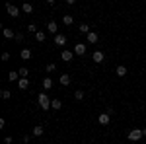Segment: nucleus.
Wrapping results in <instances>:
<instances>
[{"mask_svg": "<svg viewBox=\"0 0 146 144\" xmlns=\"http://www.w3.org/2000/svg\"><path fill=\"white\" fill-rule=\"evenodd\" d=\"M20 72H10V74H8V80H10V82H18V80H20Z\"/></svg>", "mask_w": 146, "mask_h": 144, "instance_id": "aec40b11", "label": "nucleus"}, {"mask_svg": "<svg viewBox=\"0 0 146 144\" xmlns=\"http://www.w3.org/2000/svg\"><path fill=\"white\" fill-rule=\"evenodd\" d=\"M74 2H76V0H66V4H70V6H72Z\"/></svg>", "mask_w": 146, "mask_h": 144, "instance_id": "72a5a7b5", "label": "nucleus"}, {"mask_svg": "<svg viewBox=\"0 0 146 144\" xmlns=\"http://www.w3.org/2000/svg\"><path fill=\"white\" fill-rule=\"evenodd\" d=\"M55 64H53V62H49V64H47V72H55Z\"/></svg>", "mask_w": 146, "mask_h": 144, "instance_id": "c756f323", "label": "nucleus"}, {"mask_svg": "<svg viewBox=\"0 0 146 144\" xmlns=\"http://www.w3.org/2000/svg\"><path fill=\"white\" fill-rule=\"evenodd\" d=\"M55 45H56V47H64V45H66V35L56 33L55 35Z\"/></svg>", "mask_w": 146, "mask_h": 144, "instance_id": "39448f33", "label": "nucleus"}, {"mask_svg": "<svg viewBox=\"0 0 146 144\" xmlns=\"http://www.w3.org/2000/svg\"><path fill=\"white\" fill-rule=\"evenodd\" d=\"M22 12H23V14H27V16H29V14L33 12V6H31L29 2H23V4H22Z\"/></svg>", "mask_w": 146, "mask_h": 144, "instance_id": "f8f14e48", "label": "nucleus"}, {"mask_svg": "<svg viewBox=\"0 0 146 144\" xmlns=\"http://www.w3.org/2000/svg\"><path fill=\"white\" fill-rule=\"evenodd\" d=\"M0 58H2V60H4V62H8V60H10V53H8V51H4V53H2V56H0Z\"/></svg>", "mask_w": 146, "mask_h": 144, "instance_id": "cd10ccee", "label": "nucleus"}, {"mask_svg": "<svg viewBox=\"0 0 146 144\" xmlns=\"http://www.w3.org/2000/svg\"><path fill=\"white\" fill-rule=\"evenodd\" d=\"M20 58H22V60H29V58H31V51H29V49H22Z\"/></svg>", "mask_w": 146, "mask_h": 144, "instance_id": "ddd939ff", "label": "nucleus"}, {"mask_svg": "<svg viewBox=\"0 0 146 144\" xmlns=\"http://www.w3.org/2000/svg\"><path fill=\"white\" fill-rule=\"evenodd\" d=\"M127 72H129V70H127V66H123V64H119V66L115 68V74H117V76H119V78L127 76Z\"/></svg>", "mask_w": 146, "mask_h": 144, "instance_id": "6e6552de", "label": "nucleus"}, {"mask_svg": "<svg viewBox=\"0 0 146 144\" xmlns=\"http://www.w3.org/2000/svg\"><path fill=\"white\" fill-rule=\"evenodd\" d=\"M31 136H33V134H23V136H22V140H23L25 144H29V142H31Z\"/></svg>", "mask_w": 146, "mask_h": 144, "instance_id": "c85d7f7f", "label": "nucleus"}, {"mask_svg": "<svg viewBox=\"0 0 146 144\" xmlns=\"http://www.w3.org/2000/svg\"><path fill=\"white\" fill-rule=\"evenodd\" d=\"M6 12H8V16H12V18H18L22 10H20V8H16L14 4H10V2H8V4H6Z\"/></svg>", "mask_w": 146, "mask_h": 144, "instance_id": "7ed1b4c3", "label": "nucleus"}, {"mask_svg": "<svg viewBox=\"0 0 146 144\" xmlns=\"http://www.w3.org/2000/svg\"><path fill=\"white\" fill-rule=\"evenodd\" d=\"M62 23H64V25H72V23H74V18H72V16H64V18H62Z\"/></svg>", "mask_w": 146, "mask_h": 144, "instance_id": "b1692460", "label": "nucleus"}, {"mask_svg": "<svg viewBox=\"0 0 146 144\" xmlns=\"http://www.w3.org/2000/svg\"><path fill=\"white\" fill-rule=\"evenodd\" d=\"M4 37H6V39H16V33L12 31L10 27H4Z\"/></svg>", "mask_w": 146, "mask_h": 144, "instance_id": "f3484780", "label": "nucleus"}, {"mask_svg": "<svg viewBox=\"0 0 146 144\" xmlns=\"http://www.w3.org/2000/svg\"><path fill=\"white\" fill-rule=\"evenodd\" d=\"M18 72H20V76H22V78H27V74H29V70H27L25 66H22L20 70H18Z\"/></svg>", "mask_w": 146, "mask_h": 144, "instance_id": "393cba45", "label": "nucleus"}, {"mask_svg": "<svg viewBox=\"0 0 146 144\" xmlns=\"http://www.w3.org/2000/svg\"><path fill=\"white\" fill-rule=\"evenodd\" d=\"M4 144H12V136H6L4 138Z\"/></svg>", "mask_w": 146, "mask_h": 144, "instance_id": "2f4dec72", "label": "nucleus"}, {"mask_svg": "<svg viewBox=\"0 0 146 144\" xmlns=\"http://www.w3.org/2000/svg\"><path fill=\"white\" fill-rule=\"evenodd\" d=\"M37 101H39V107H41L43 111L51 109V100H49V96H47L45 92H41V94L37 96Z\"/></svg>", "mask_w": 146, "mask_h": 144, "instance_id": "f257e3e1", "label": "nucleus"}, {"mask_svg": "<svg viewBox=\"0 0 146 144\" xmlns=\"http://www.w3.org/2000/svg\"><path fill=\"white\" fill-rule=\"evenodd\" d=\"M55 2H56V0H47V4H49V6H53Z\"/></svg>", "mask_w": 146, "mask_h": 144, "instance_id": "473e14b6", "label": "nucleus"}, {"mask_svg": "<svg viewBox=\"0 0 146 144\" xmlns=\"http://www.w3.org/2000/svg\"><path fill=\"white\" fill-rule=\"evenodd\" d=\"M74 98H76V100H84V92H82V90H76V92H74Z\"/></svg>", "mask_w": 146, "mask_h": 144, "instance_id": "a878e982", "label": "nucleus"}, {"mask_svg": "<svg viewBox=\"0 0 146 144\" xmlns=\"http://www.w3.org/2000/svg\"><path fill=\"white\" fill-rule=\"evenodd\" d=\"M47 31L56 35V31H58V25H56V22H49V23H47Z\"/></svg>", "mask_w": 146, "mask_h": 144, "instance_id": "9b49d317", "label": "nucleus"}, {"mask_svg": "<svg viewBox=\"0 0 146 144\" xmlns=\"http://www.w3.org/2000/svg\"><path fill=\"white\" fill-rule=\"evenodd\" d=\"M78 29L82 31V33H86V35L90 33V25H88V23H80V25H78Z\"/></svg>", "mask_w": 146, "mask_h": 144, "instance_id": "4be33fe9", "label": "nucleus"}, {"mask_svg": "<svg viewBox=\"0 0 146 144\" xmlns=\"http://www.w3.org/2000/svg\"><path fill=\"white\" fill-rule=\"evenodd\" d=\"M92 58H94V62H103V58H105V56H103L101 51H96V53L92 55Z\"/></svg>", "mask_w": 146, "mask_h": 144, "instance_id": "4468645a", "label": "nucleus"}, {"mask_svg": "<svg viewBox=\"0 0 146 144\" xmlns=\"http://www.w3.org/2000/svg\"><path fill=\"white\" fill-rule=\"evenodd\" d=\"M58 82H60L62 86H68V84L72 82V78H70V74H60V78H58Z\"/></svg>", "mask_w": 146, "mask_h": 144, "instance_id": "9d476101", "label": "nucleus"}, {"mask_svg": "<svg viewBox=\"0 0 146 144\" xmlns=\"http://www.w3.org/2000/svg\"><path fill=\"white\" fill-rule=\"evenodd\" d=\"M88 41H90V43H98V41H100L98 33H96V31H90V33H88Z\"/></svg>", "mask_w": 146, "mask_h": 144, "instance_id": "a211bd4d", "label": "nucleus"}, {"mask_svg": "<svg viewBox=\"0 0 146 144\" xmlns=\"http://www.w3.org/2000/svg\"><path fill=\"white\" fill-rule=\"evenodd\" d=\"M142 136H144V134H142V131H138V129H133L131 133L127 134V138H129V140H133V142H136V140H140Z\"/></svg>", "mask_w": 146, "mask_h": 144, "instance_id": "f03ea898", "label": "nucleus"}, {"mask_svg": "<svg viewBox=\"0 0 146 144\" xmlns=\"http://www.w3.org/2000/svg\"><path fill=\"white\" fill-rule=\"evenodd\" d=\"M16 41H23V33H16Z\"/></svg>", "mask_w": 146, "mask_h": 144, "instance_id": "7c9ffc66", "label": "nucleus"}, {"mask_svg": "<svg viewBox=\"0 0 146 144\" xmlns=\"http://www.w3.org/2000/svg\"><path fill=\"white\" fill-rule=\"evenodd\" d=\"M84 53H86V45L84 43H76L74 45V55H84Z\"/></svg>", "mask_w": 146, "mask_h": 144, "instance_id": "0eeeda50", "label": "nucleus"}, {"mask_svg": "<svg viewBox=\"0 0 146 144\" xmlns=\"http://www.w3.org/2000/svg\"><path fill=\"white\" fill-rule=\"evenodd\" d=\"M27 31H29V33H37V25H35V23H29V25H27Z\"/></svg>", "mask_w": 146, "mask_h": 144, "instance_id": "bb28decb", "label": "nucleus"}, {"mask_svg": "<svg viewBox=\"0 0 146 144\" xmlns=\"http://www.w3.org/2000/svg\"><path fill=\"white\" fill-rule=\"evenodd\" d=\"M0 98H2V100H10L12 92H10V90H2V92H0Z\"/></svg>", "mask_w": 146, "mask_h": 144, "instance_id": "5701e85b", "label": "nucleus"}, {"mask_svg": "<svg viewBox=\"0 0 146 144\" xmlns=\"http://www.w3.org/2000/svg\"><path fill=\"white\" fill-rule=\"evenodd\" d=\"M18 88L20 90H27L29 88V80H27V78H20V80H18Z\"/></svg>", "mask_w": 146, "mask_h": 144, "instance_id": "1a4fd4ad", "label": "nucleus"}, {"mask_svg": "<svg viewBox=\"0 0 146 144\" xmlns=\"http://www.w3.org/2000/svg\"><path fill=\"white\" fill-rule=\"evenodd\" d=\"M60 107H62V101L58 100V98H56V100H51V109H60Z\"/></svg>", "mask_w": 146, "mask_h": 144, "instance_id": "2eb2a0df", "label": "nucleus"}, {"mask_svg": "<svg viewBox=\"0 0 146 144\" xmlns=\"http://www.w3.org/2000/svg\"><path fill=\"white\" fill-rule=\"evenodd\" d=\"M98 123L103 125V127H107V125L111 123V115H109V113H101L100 117H98Z\"/></svg>", "mask_w": 146, "mask_h": 144, "instance_id": "20e7f679", "label": "nucleus"}, {"mask_svg": "<svg viewBox=\"0 0 146 144\" xmlns=\"http://www.w3.org/2000/svg\"><path fill=\"white\" fill-rule=\"evenodd\" d=\"M60 58H62L64 62H70V60L74 58V51H68V49H64V51L60 53Z\"/></svg>", "mask_w": 146, "mask_h": 144, "instance_id": "423d86ee", "label": "nucleus"}, {"mask_svg": "<svg viewBox=\"0 0 146 144\" xmlns=\"http://www.w3.org/2000/svg\"><path fill=\"white\" fill-rule=\"evenodd\" d=\"M35 39H37L39 43H43V41H45V39H47L45 31H37V33H35Z\"/></svg>", "mask_w": 146, "mask_h": 144, "instance_id": "412c9836", "label": "nucleus"}, {"mask_svg": "<svg viewBox=\"0 0 146 144\" xmlns=\"http://www.w3.org/2000/svg\"><path fill=\"white\" fill-rule=\"evenodd\" d=\"M53 88V80L47 76V78H43V90H51Z\"/></svg>", "mask_w": 146, "mask_h": 144, "instance_id": "6ab92c4d", "label": "nucleus"}, {"mask_svg": "<svg viewBox=\"0 0 146 144\" xmlns=\"http://www.w3.org/2000/svg\"><path fill=\"white\" fill-rule=\"evenodd\" d=\"M31 134H33V136H43V125H35Z\"/></svg>", "mask_w": 146, "mask_h": 144, "instance_id": "dca6fc26", "label": "nucleus"}]
</instances>
